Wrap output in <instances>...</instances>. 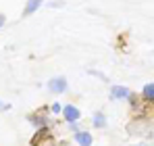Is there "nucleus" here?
Masks as SVG:
<instances>
[{"label": "nucleus", "mask_w": 154, "mask_h": 146, "mask_svg": "<svg viewBox=\"0 0 154 146\" xmlns=\"http://www.w3.org/2000/svg\"><path fill=\"white\" fill-rule=\"evenodd\" d=\"M60 111H63V115H65V119H67L69 123L77 121V119L81 117V113H79V109H77V106H73V104H67V106H63Z\"/></svg>", "instance_id": "1"}, {"label": "nucleus", "mask_w": 154, "mask_h": 146, "mask_svg": "<svg viewBox=\"0 0 154 146\" xmlns=\"http://www.w3.org/2000/svg\"><path fill=\"white\" fill-rule=\"evenodd\" d=\"M48 88H50V92H54V94H63V92H67V79H63V77L50 79Z\"/></svg>", "instance_id": "2"}, {"label": "nucleus", "mask_w": 154, "mask_h": 146, "mask_svg": "<svg viewBox=\"0 0 154 146\" xmlns=\"http://www.w3.org/2000/svg\"><path fill=\"white\" fill-rule=\"evenodd\" d=\"M75 140L79 146H92V136L88 132H77L75 134Z\"/></svg>", "instance_id": "3"}, {"label": "nucleus", "mask_w": 154, "mask_h": 146, "mask_svg": "<svg viewBox=\"0 0 154 146\" xmlns=\"http://www.w3.org/2000/svg\"><path fill=\"white\" fill-rule=\"evenodd\" d=\"M129 94H131V92H129L125 86H115V88L110 90V96L112 98H127Z\"/></svg>", "instance_id": "4"}, {"label": "nucleus", "mask_w": 154, "mask_h": 146, "mask_svg": "<svg viewBox=\"0 0 154 146\" xmlns=\"http://www.w3.org/2000/svg\"><path fill=\"white\" fill-rule=\"evenodd\" d=\"M40 4H42V0H27V4H25V15H31V13H35Z\"/></svg>", "instance_id": "5"}, {"label": "nucleus", "mask_w": 154, "mask_h": 146, "mask_svg": "<svg viewBox=\"0 0 154 146\" xmlns=\"http://www.w3.org/2000/svg\"><path fill=\"white\" fill-rule=\"evenodd\" d=\"M144 98L150 100V102L154 100V86L152 84H146V86H144Z\"/></svg>", "instance_id": "6"}, {"label": "nucleus", "mask_w": 154, "mask_h": 146, "mask_svg": "<svg viewBox=\"0 0 154 146\" xmlns=\"http://www.w3.org/2000/svg\"><path fill=\"white\" fill-rule=\"evenodd\" d=\"M94 125H96V127H104V125H106V117H104L102 113H96V115H94Z\"/></svg>", "instance_id": "7"}, {"label": "nucleus", "mask_w": 154, "mask_h": 146, "mask_svg": "<svg viewBox=\"0 0 154 146\" xmlns=\"http://www.w3.org/2000/svg\"><path fill=\"white\" fill-rule=\"evenodd\" d=\"M6 109H11V104H8V102H2V100H0V111H6Z\"/></svg>", "instance_id": "8"}, {"label": "nucleus", "mask_w": 154, "mask_h": 146, "mask_svg": "<svg viewBox=\"0 0 154 146\" xmlns=\"http://www.w3.org/2000/svg\"><path fill=\"white\" fill-rule=\"evenodd\" d=\"M60 109H63V106H60V104H52V111H54V113H58V111H60Z\"/></svg>", "instance_id": "9"}, {"label": "nucleus", "mask_w": 154, "mask_h": 146, "mask_svg": "<svg viewBox=\"0 0 154 146\" xmlns=\"http://www.w3.org/2000/svg\"><path fill=\"white\" fill-rule=\"evenodd\" d=\"M2 23H4V17H2V15H0V25H2Z\"/></svg>", "instance_id": "10"}]
</instances>
